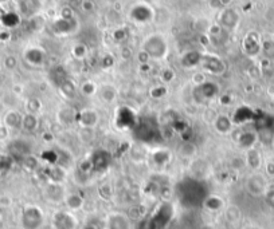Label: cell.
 <instances>
[{
	"label": "cell",
	"instance_id": "6da1fadb",
	"mask_svg": "<svg viewBox=\"0 0 274 229\" xmlns=\"http://www.w3.org/2000/svg\"><path fill=\"white\" fill-rule=\"evenodd\" d=\"M141 48L148 52V55L153 61H161L167 57L169 51V44L167 38L160 32L149 34L141 43Z\"/></svg>",
	"mask_w": 274,
	"mask_h": 229
},
{
	"label": "cell",
	"instance_id": "7a4b0ae2",
	"mask_svg": "<svg viewBox=\"0 0 274 229\" xmlns=\"http://www.w3.org/2000/svg\"><path fill=\"white\" fill-rule=\"evenodd\" d=\"M45 224V212L38 205H26L22 209V229H41Z\"/></svg>",
	"mask_w": 274,
	"mask_h": 229
},
{
	"label": "cell",
	"instance_id": "3957f363",
	"mask_svg": "<svg viewBox=\"0 0 274 229\" xmlns=\"http://www.w3.org/2000/svg\"><path fill=\"white\" fill-rule=\"evenodd\" d=\"M245 189L246 192L253 196V197H262L266 196L269 192V181L268 177L259 172H253L250 176H248L245 181Z\"/></svg>",
	"mask_w": 274,
	"mask_h": 229
},
{
	"label": "cell",
	"instance_id": "277c9868",
	"mask_svg": "<svg viewBox=\"0 0 274 229\" xmlns=\"http://www.w3.org/2000/svg\"><path fill=\"white\" fill-rule=\"evenodd\" d=\"M128 15H129V19L137 23V24H147V23L153 21L155 11L149 4L140 1V3H136L131 7Z\"/></svg>",
	"mask_w": 274,
	"mask_h": 229
},
{
	"label": "cell",
	"instance_id": "5b68a950",
	"mask_svg": "<svg viewBox=\"0 0 274 229\" xmlns=\"http://www.w3.org/2000/svg\"><path fill=\"white\" fill-rule=\"evenodd\" d=\"M54 229H77L78 219L70 210H55L51 216Z\"/></svg>",
	"mask_w": 274,
	"mask_h": 229
},
{
	"label": "cell",
	"instance_id": "8992f818",
	"mask_svg": "<svg viewBox=\"0 0 274 229\" xmlns=\"http://www.w3.org/2000/svg\"><path fill=\"white\" fill-rule=\"evenodd\" d=\"M241 21V15L235 8L228 7V8H222V11L218 15V24L225 30V31H234Z\"/></svg>",
	"mask_w": 274,
	"mask_h": 229
},
{
	"label": "cell",
	"instance_id": "52a82bcc",
	"mask_svg": "<svg viewBox=\"0 0 274 229\" xmlns=\"http://www.w3.org/2000/svg\"><path fill=\"white\" fill-rule=\"evenodd\" d=\"M43 196L47 203L59 205V204H64L65 197H66V189H65L64 184L48 181L43 187Z\"/></svg>",
	"mask_w": 274,
	"mask_h": 229
},
{
	"label": "cell",
	"instance_id": "ba28073f",
	"mask_svg": "<svg viewBox=\"0 0 274 229\" xmlns=\"http://www.w3.org/2000/svg\"><path fill=\"white\" fill-rule=\"evenodd\" d=\"M202 71L211 75H222L226 71V64L222 61L221 58L211 54H205L203 61L201 63Z\"/></svg>",
	"mask_w": 274,
	"mask_h": 229
},
{
	"label": "cell",
	"instance_id": "9c48e42d",
	"mask_svg": "<svg viewBox=\"0 0 274 229\" xmlns=\"http://www.w3.org/2000/svg\"><path fill=\"white\" fill-rule=\"evenodd\" d=\"M105 229H132V223L128 214L113 212L106 216Z\"/></svg>",
	"mask_w": 274,
	"mask_h": 229
},
{
	"label": "cell",
	"instance_id": "30bf717a",
	"mask_svg": "<svg viewBox=\"0 0 274 229\" xmlns=\"http://www.w3.org/2000/svg\"><path fill=\"white\" fill-rule=\"evenodd\" d=\"M100 122V114L94 109L79 110L77 114V124L82 129H94Z\"/></svg>",
	"mask_w": 274,
	"mask_h": 229
},
{
	"label": "cell",
	"instance_id": "8fae6325",
	"mask_svg": "<svg viewBox=\"0 0 274 229\" xmlns=\"http://www.w3.org/2000/svg\"><path fill=\"white\" fill-rule=\"evenodd\" d=\"M203 57H205V52L199 50H188L180 57V64L184 68H195L201 66Z\"/></svg>",
	"mask_w": 274,
	"mask_h": 229
},
{
	"label": "cell",
	"instance_id": "7c38bea8",
	"mask_svg": "<svg viewBox=\"0 0 274 229\" xmlns=\"http://www.w3.org/2000/svg\"><path fill=\"white\" fill-rule=\"evenodd\" d=\"M212 126L215 129L216 133H219L222 136L230 134L234 127V122L226 114H218L212 121Z\"/></svg>",
	"mask_w": 274,
	"mask_h": 229
},
{
	"label": "cell",
	"instance_id": "4fadbf2b",
	"mask_svg": "<svg viewBox=\"0 0 274 229\" xmlns=\"http://www.w3.org/2000/svg\"><path fill=\"white\" fill-rule=\"evenodd\" d=\"M24 59L32 66H42L46 61V51L41 47H28L24 51Z\"/></svg>",
	"mask_w": 274,
	"mask_h": 229
},
{
	"label": "cell",
	"instance_id": "5bb4252c",
	"mask_svg": "<svg viewBox=\"0 0 274 229\" xmlns=\"http://www.w3.org/2000/svg\"><path fill=\"white\" fill-rule=\"evenodd\" d=\"M258 141V134L254 130H243L237 137L238 146L246 151L251 147H255V144Z\"/></svg>",
	"mask_w": 274,
	"mask_h": 229
},
{
	"label": "cell",
	"instance_id": "9a60e30c",
	"mask_svg": "<svg viewBox=\"0 0 274 229\" xmlns=\"http://www.w3.org/2000/svg\"><path fill=\"white\" fill-rule=\"evenodd\" d=\"M98 97L100 99L106 104H113L117 101V97H118V90L114 84L111 83H105L98 87Z\"/></svg>",
	"mask_w": 274,
	"mask_h": 229
},
{
	"label": "cell",
	"instance_id": "2e32d148",
	"mask_svg": "<svg viewBox=\"0 0 274 229\" xmlns=\"http://www.w3.org/2000/svg\"><path fill=\"white\" fill-rule=\"evenodd\" d=\"M22 121H23V114L16 109H10L5 111L3 117V125L7 126L10 130H18L22 129Z\"/></svg>",
	"mask_w": 274,
	"mask_h": 229
},
{
	"label": "cell",
	"instance_id": "e0dca14e",
	"mask_svg": "<svg viewBox=\"0 0 274 229\" xmlns=\"http://www.w3.org/2000/svg\"><path fill=\"white\" fill-rule=\"evenodd\" d=\"M245 161H246V167H249L253 172H258V169L262 167V156L261 151L257 147H251L245 151Z\"/></svg>",
	"mask_w": 274,
	"mask_h": 229
},
{
	"label": "cell",
	"instance_id": "ac0fdd59",
	"mask_svg": "<svg viewBox=\"0 0 274 229\" xmlns=\"http://www.w3.org/2000/svg\"><path fill=\"white\" fill-rule=\"evenodd\" d=\"M196 93L201 95V99L198 102H207V101L212 99L216 94L219 93V87L216 86L215 82L206 81L205 83L196 87Z\"/></svg>",
	"mask_w": 274,
	"mask_h": 229
},
{
	"label": "cell",
	"instance_id": "d6986e66",
	"mask_svg": "<svg viewBox=\"0 0 274 229\" xmlns=\"http://www.w3.org/2000/svg\"><path fill=\"white\" fill-rule=\"evenodd\" d=\"M225 207H226L225 200L218 194H210L203 200V208L208 212H212V213L223 212Z\"/></svg>",
	"mask_w": 274,
	"mask_h": 229
},
{
	"label": "cell",
	"instance_id": "ffe728a7",
	"mask_svg": "<svg viewBox=\"0 0 274 229\" xmlns=\"http://www.w3.org/2000/svg\"><path fill=\"white\" fill-rule=\"evenodd\" d=\"M75 19H62L58 18L57 21H54L53 23V31L58 35H70L75 31V26L74 24Z\"/></svg>",
	"mask_w": 274,
	"mask_h": 229
},
{
	"label": "cell",
	"instance_id": "44dd1931",
	"mask_svg": "<svg viewBox=\"0 0 274 229\" xmlns=\"http://www.w3.org/2000/svg\"><path fill=\"white\" fill-rule=\"evenodd\" d=\"M255 34L254 32H249L248 35L245 37L242 43L243 52L248 54L249 57H254L261 51V43H259L258 38L254 37Z\"/></svg>",
	"mask_w": 274,
	"mask_h": 229
},
{
	"label": "cell",
	"instance_id": "7402d4cb",
	"mask_svg": "<svg viewBox=\"0 0 274 229\" xmlns=\"http://www.w3.org/2000/svg\"><path fill=\"white\" fill-rule=\"evenodd\" d=\"M64 204L70 212H78L85 207V198L79 193H66Z\"/></svg>",
	"mask_w": 274,
	"mask_h": 229
},
{
	"label": "cell",
	"instance_id": "603a6c76",
	"mask_svg": "<svg viewBox=\"0 0 274 229\" xmlns=\"http://www.w3.org/2000/svg\"><path fill=\"white\" fill-rule=\"evenodd\" d=\"M77 114H78V111H75V109H73L71 106H64L58 110L57 118H58V122L61 125L68 126L77 122Z\"/></svg>",
	"mask_w": 274,
	"mask_h": 229
},
{
	"label": "cell",
	"instance_id": "cb8c5ba5",
	"mask_svg": "<svg viewBox=\"0 0 274 229\" xmlns=\"http://www.w3.org/2000/svg\"><path fill=\"white\" fill-rule=\"evenodd\" d=\"M223 216H225V220L228 224H238L242 219V210L239 209L238 205H234V204L226 205L223 209Z\"/></svg>",
	"mask_w": 274,
	"mask_h": 229
},
{
	"label": "cell",
	"instance_id": "d4e9b609",
	"mask_svg": "<svg viewBox=\"0 0 274 229\" xmlns=\"http://www.w3.org/2000/svg\"><path fill=\"white\" fill-rule=\"evenodd\" d=\"M78 87H77V84L74 83L73 81H70V79H65L62 81L61 83H59V93L61 95H64L66 99H74L77 98V95H78Z\"/></svg>",
	"mask_w": 274,
	"mask_h": 229
},
{
	"label": "cell",
	"instance_id": "484cf974",
	"mask_svg": "<svg viewBox=\"0 0 274 229\" xmlns=\"http://www.w3.org/2000/svg\"><path fill=\"white\" fill-rule=\"evenodd\" d=\"M39 115L31 114V113H24L23 114V121H22V129L26 133H34L39 127Z\"/></svg>",
	"mask_w": 274,
	"mask_h": 229
},
{
	"label": "cell",
	"instance_id": "4316f807",
	"mask_svg": "<svg viewBox=\"0 0 274 229\" xmlns=\"http://www.w3.org/2000/svg\"><path fill=\"white\" fill-rule=\"evenodd\" d=\"M152 161L159 167L168 165L169 162H171V151L168 149H164V147H159V149L153 151Z\"/></svg>",
	"mask_w": 274,
	"mask_h": 229
},
{
	"label": "cell",
	"instance_id": "83f0119b",
	"mask_svg": "<svg viewBox=\"0 0 274 229\" xmlns=\"http://www.w3.org/2000/svg\"><path fill=\"white\" fill-rule=\"evenodd\" d=\"M48 181L51 183H61L64 184L65 178H66V172H65V167L61 165H54L50 167L47 172Z\"/></svg>",
	"mask_w": 274,
	"mask_h": 229
},
{
	"label": "cell",
	"instance_id": "f1b7e54d",
	"mask_svg": "<svg viewBox=\"0 0 274 229\" xmlns=\"http://www.w3.org/2000/svg\"><path fill=\"white\" fill-rule=\"evenodd\" d=\"M90 160H91V164H93V170H104L106 165H108L109 158L106 157L105 151L97 150Z\"/></svg>",
	"mask_w": 274,
	"mask_h": 229
},
{
	"label": "cell",
	"instance_id": "f546056e",
	"mask_svg": "<svg viewBox=\"0 0 274 229\" xmlns=\"http://www.w3.org/2000/svg\"><path fill=\"white\" fill-rule=\"evenodd\" d=\"M71 55H73V58H75L77 61H84V59H86V57L89 55V48L82 42L74 43L73 46H71Z\"/></svg>",
	"mask_w": 274,
	"mask_h": 229
},
{
	"label": "cell",
	"instance_id": "4dcf8cb0",
	"mask_svg": "<svg viewBox=\"0 0 274 229\" xmlns=\"http://www.w3.org/2000/svg\"><path fill=\"white\" fill-rule=\"evenodd\" d=\"M43 107L42 101L37 97H31L26 101V104H24V109H26V113H31V114H39L41 110Z\"/></svg>",
	"mask_w": 274,
	"mask_h": 229
},
{
	"label": "cell",
	"instance_id": "1f68e13d",
	"mask_svg": "<svg viewBox=\"0 0 274 229\" xmlns=\"http://www.w3.org/2000/svg\"><path fill=\"white\" fill-rule=\"evenodd\" d=\"M79 93H81V95H84V97H93V95H95L97 94V91H98V86H97V83L95 82H93V81H85L84 83L79 86Z\"/></svg>",
	"mask_w": 274,
	"mask_h": 229
},
{
	"label": "cell",
	"instance_id": "d6a6232c",
	"mask_svg": "<svg viewBox=\"0 0 274 229\" xmlns=\"http://www.w3.org/2000/svg\"><path fill=\"white\" fill-rule=\"evenodd\" d=\"M167 94H168V86L164 83L155 84L149 89V97L152 99H161L167 97Z\"/></svg>",
	"mask_w": 274,
	"mask_h": 229
},
{
	"label": "cell",
	"instance_id": "836d02e7",
	"mask_svg": "<svg viewBox=\"0 0 274 229\" xmlns=\"http://www.w3.org/2000/svg\"><path fill=\"white\" fill-rule=\"evenodd\" d=\"M175 78H176V73H175L174 68L167 67L164 68V70H161V73H160V81H161V83L167 84V86H168L169 83H172Z\"/></svg>",
	"mask_w": 274,
	"mask_h": 229
},
{
	"label": "cell",
	"instance_id": "e575fe53",
	"mask_svg": "<svg viewBox=\"0 0 274 229\" xmlns=\"http://www.w3.org/2000/svg\"><path fill=\"white\" fill-rule=\"evenodd\" d=\"M1 64H3V68H5V70L14 71V70H16L18 66H19V61H18V58H16L15 55H11L10 54V55H5Z\"/></svg>",
	"mask_w": 274,
	"mask_h": 229
},
{
	"label": "cell",
	"instance_id": "d590c367",
	"mask_svg": "<svg viewBox=\"0 0 274 229\" xmlns=\"http://www.w3.org/2000/svg\"><path fill=\"white\" fill-rule=\"evenodd\" d=\"M230 167H231L232 170H243L245 167H246V161H245V156L241 157V156H235L232 157L231 160H230Z\"/></svg>",
	"mask_w": 274,
	"mask_h": 229
},
{
	"label": "cell",
	"instance_id": "8d00e7d4",
	"mask_svg": "<svg viewBox=\"0 0 274 229\" xmlns=\"http://www.w3.org/2000/svg\"><path fill=\"white\" fill-rule=\"evenodd\" d=\"M23 167H26L27 170H37L39 167V161H38L37 157L28 154L23 158Z\"/></svg>",
	"mask_w": 274,
	"mask_h": 229
},
{
	"label": "cell",
	"instance_id": "74e56055",
	"mask_svg": "<svg viewBox=\"0 0 274 229\" xmlns=\"http://www.w3.org/2000/svg\"><path fill=\"white\" fill-rule=\"evenodd\" d=\"M79 5H81V10L84 11L85 14H93L97 10L94 0H81Z\"/></svg>",
	"mask_w": 274,
	"mask_h": 229
},
{
	"label": "cell",
	"instance_id": "f35d334b",
	"mask_svg": "<svg viewBox=\"0 0 274 229\" xmlns=\"http://www.w3.org/2000/svg\"><path fill=\"white\" fill-rule=\"evenodd\" d=\"M113 41L116 43H121L124 42V41H127L128 38V30H125L124 27H121V28H116L114 31H113Z\"/></svg>",
	"mask_w": 274,
	"mask_h": 229
},
{
	"label": "cell",
	"instance_id": "ab89813d",
	"mask_svg": "<svg viewBox=\"0 0 274 229\" xmlns=\"http://www.w3.org/2000/svg\"><path fill=\"white\" fill-rule=\"evenodd\" d=\"M225 31L223 28H222L218 23H210V26L207 28V34H208V37L210 38H219L222 35V32Z\"/></svg>",
	"mask_w": 274,
	"mask_h": 229
},
{
	"label": "cell",
	"instance_id": "60d3db41",
	"mask_svg": "<svg viewBox=\"0 0 274 229\" xmlns=\"http://www.w3.org/2000/svg\"><path fill=\"white\" fill-rule=\"evenodd\" d=\"M136 61L138 62V64H141V66H148L152 59H151V57L148 55L147 51H144L142 48H140L136 54Z\"/></svg>",
	"mask_w": 274,
	"mask_h": 229
},
{
	"label": "cell",
	"instance_id": "b9f144b4",
	"mask_svg": "<svg viewBox=\"0 0 274 229\" xmlns=\"http://www.w3.org/2000/svg\"><path fill=\"white\" fill-rule=\"evenodd\" d=\"M59 18L62 19H75V14L71 5H64L61 10H59Z\"/></svg>",
	"mask_w": 274,
	"mask_h": 229
},
{
	"label": "cell",
	"instance_id": "7bdbcfd3",
	"mask_svg": "<svg viewBox=\"0 0 274 229\" xmlns=\"http://www.w3.org/2000/svg\"><path fill=\"white\" fill-rule=\"evenodd\" d=\"M206 81H207V78H206L205 71H198V73H194L191 75V82L195 84L196 87L205 83Z\"/></svg>",
	"mask_w": 274,
	"mask_h": 229
},
{
	"label": "cell",
	"instance_id": "ee69618b",
	"mask_svg": "<svg viewBox=\"0 0 274 229\" xmlns=\"http://www.w3.org/2000/svg\"><path fill=\"white\" fill-rule=\"evenodd\" d=\"M10 129L4 126L3 124L0 125V142H4L10 138Z\"/></svg>",
	"mask_w": 274,
	"mask_h": 229
},
{
	"label": "cell",
	"instance_id": "f6af8a7d",
	"mask_svg": "<svg viewBox=\"0 0 274 229\" xmlns=\"http://www.w3.org/2000/svg\"><path fill=\"white\" fill-rule=\"evenodd\" d=\"M120 55H121L122 59H131L133 57V51L129 47H122Z\"/></svg>",
	"mask_w": 274,
	"mask_h": 229
},
{
	"label": "cell",
	"instance_id": "bcb514c9",
	"mask_svg": "<svg viewBox=\"0 0 274 229\" xmlns=\"http://www.w3.org/2000/svg\"><path fill=\"white\" fill-rule=\"evenodd\" d=\"M265 169H266V174L269 177H274V162L269 161L265 164Z\"/></svg>",
	"mask_w": 274,
	"mask_h": 229
},
{
	"label": "cell",
	"instance_id": "7dc6e473",
	"mask_svg": "<svg viewBox=\"0 0 274 229\" xmlns=\"http://www.w3.org/2000/svg\"><path fill=\"white\" fill-rule=\"evenodd\" d=\"M232 3H234V0H218V4L221 8H228V7H231Z\"/></svg>",
	"mask_w": 274,
	"mask_h": 229
},
{
	"label": "cell",
	"instance_id": "c3c4849f",
	"mask_svg": "<svg viewBox=\"0 0 274 229\" xmlns=\"http://www.w3.org/2000/svg\"><path fill=\"white\" fill-rule=\"evenodd\" d=\"M11 205V198L10 197H0V207L1 208H7Z\"/></svg>",
	"mask_w": 274,
	"mask_h": 229
},
{
	"label": "cell",
	"instance_id": "681fc988",
	"mask_svg": "<svg viewBox=\"0 0 274 229\" xmlns=\"http://www.w3.org/2000/svg\"><path fill=\"white\" fill-rule=\"evenodd\" d=\"M199 229H216V228L212 224H202L201 227H199Z\"/></svg>",
	"mask_w": 274,
	"mask_h": 229
},
{
	"label": "cell",
	"instance_id": "f907efd6",
	"mask_svg": "<svg viewBox=\"0 0 274 229\" xmlns=\"http://www.w3.org/2000/svg\"><path fill=\"white\" fill-rule=\"evenodd\" d=\"M242 229H264V228H261V227H258V225L250 224V225H246V227H243Z\"/></svg>",
	"mask_w": 274,
	"mask_h": 229
},
{
	"label": "cell",
	"instance_id": "816d5d0a",
	"mask_svg": "<svg viewBox=\"0 0 274 229\" xmlns=\"http://www.w3.org/2000/svg\"><path fill=\"white\" fill-rule=\"evenodd\" d=\"M82 229H97V227H95V225H93V224H86V225H84V227H82Z\"/></svg>",
	"mask_w": 274,
	"mask_h": 229
},
{
	"label": "cell",
	"instance_id": "f5cc1de1",
	"mask_svg": "<svg viewBox=\"0 0 274 229\" xmlns=\"http://www.w3.org/2000/svg\"><path fill=\"white\" fill-rule=\"evenodd\" d=\"M1 68H3V64H1V62H0V70H1Z\"/></svg>",
	"mask_w": 274,
	"mask_h": 229
}]
</instances>
